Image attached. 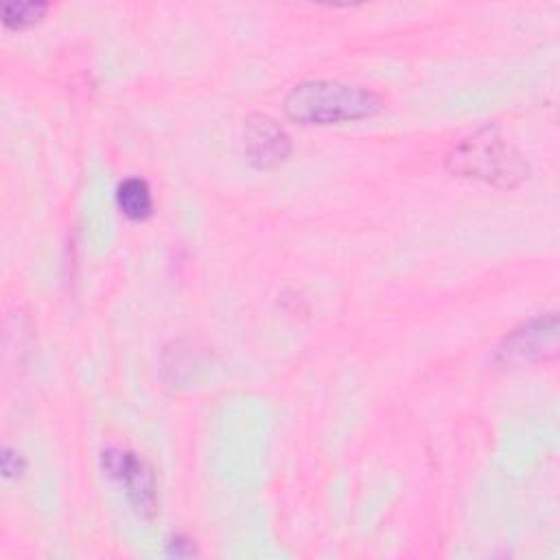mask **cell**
Instances as JSON below:
<instances>
[{"mask_svg":"<svg viewBox=\"0 0 560 560\" xmlns=\"http://www.w3.org/2000/svg\"><path fill=\"white\" fill-rule=\"evenodd\" d=\"M383 101L372 90L339 81H304L284 96V114L300 125H339L372 118Z\"/></svg>","mask_w":560,"mask_h":560,"instance_id":"cell-1","label":"cell"},{"mask_svg":"<svg viewBox=\"0 0 560 560\" xmlns=\"http://www.w3.org/2000/svg\"><path fill=\"white\" fill-rule=\"evenodd\" d=\"M451 173L481 179L492 186L512 188L527 177L525 158L499 133L497 127H483L453 147L446 158Z\"/></svg>","mask_w":560,"mask_h":560,"instance_id":"cell-2","label":"cell"},{"mask_svg":"<svg viewBox=\"0 0 560 560\" xmlns=\"http://www.w3.org/2000/svg\"><path fill=\"white\" fill-rule=\"evenodd\" d=\"M558 348V315L540 313L512 332H508L494 348L492 361L503 368L527 365L553 357Z\"/></svg>","mask_w":560,"mask_h":560,"instance_id":"cell-3","label":"cell"},{"mask_svg":"<svg viewBox=\"0 0 560 560\" xmlns=\"http://www.w3.org/2000/svg\"><path fill=\"white\" fill-rule=\"evenodd\" d=\"M101 464L107 477L120 483L131 510L140 518H151L158 512V486L149 464L136 453L109 446L101 453Z\"/></svg>","mask_w":560,"mask_h":560,"instance_id":"cell-4","label":"cell"},{"mask_svg":"<svg viewBox=\"0 0 560 560\" xmlns=\"http://www.w3.org/2000/svg\"><path fill=\"white\" fill-rule=\"evenodd\" d=\"M245 155L252 166L260 171H271L280 166L291 153V138L267 114H252L245 120Z\"/></svg>","mask_w":560,"mask_h":560,"instance_id":"cell-5","label":"cell"},{"mask_svg":"<svg viewBox=\"0 0 560 560\" xmlns=\"http://www.w3.org/2000/svg\"><path fill=\"white\" fill-rule=\"evenodd\" d=\"M116 206L131 221H144L153 212V195L144 179L129 177L116 188Z\"/></svg>","mask_w":560,"mask_h":560,"instance_id":"cell-6","label":"cell"},{"mask_svg":"<svg viewBox=\"0 0 560 560\" xmlns=\"http://www.w3.org/2000/svg\"><path fill=\"white\" fill-rule=\"evenodd\" d=\"M48 11L46 2H4L2 4V22L9 28H28L37 24Z\"/></svg>","mask_w":560,"mask_h":560,"instance_id":"cell-7","label":"cell"},{"mask_svg":"<svg viewBox=\"0 0 560 560\" xmlns=\"http://www.w3.org/2000/svg\"><path fill=\"white\" fill-rule=\"evenodd\" d=\"M0 470H2V477L4 479H18L24 470H26V459L22 453H18L15 448L11 446H4L2 448V455H0Z\"/></svg>","mask_w":560,"mask_h":560,"instance_id":"cell-8","label":"cell"},{"mask_svg":"<svg viewBox=\"0 0 560 560\" xmlns=\"http://www.w3.org/2000/svg\"><path fill=\"white\" fill-rule=\"evenodd\" d=\"M164 545H166V553H168V556H175V558H186V556H195V553H197L192 540L186 538V536H182V534H175V536L166 538Z\"/></svg>","mask_w":560,"mask_h":560,"instance_id":"cell-9","label":"cell"}]
</instances>
